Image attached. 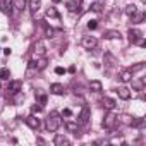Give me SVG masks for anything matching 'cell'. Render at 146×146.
Returning a JSON list of instances; mask_svg holds the SVG:
<instances>
[{"instance_id":"cell-1","label":"cell","mask_w":146,"mask_h":146,"mask_svg":"<svg viewBox=\"0 0 146 146\" xmlns=\"http://www.w3.org/2000/svg\"><path fill=\"white\" fill-rule=\"evenodd\" d=\"M58 125H60V117H58V113H57V112H52V113H50V117L46 119V131L55 132V131L58 129Z\"/></svg>"},{"instance_id":"cell-2","label":"cell","mask_w":146,"mask_h":146,"mask_svg":"<svg viewBox=\"0 0 146 146\" xmlns=\"http://www.w3.org/2000/svg\"><path fill=\"white\" fill-rule=\"evenodd\" d=\"M81 45H83V48H86V50H93V48H96L98 40H96L95 36H84V38L81 40Z\"/></svg>"},{"instance_id":"cell-3","label":"cell","mask_w":146,"mask_h":146,"mask_svg":"<svg viewBox=\"0 0 146 146\" xmlns=\"http://www.w3.org/2000/svg\"><path fill=\"white\" fill-rule=\"evenodd\" d=\"M115 124H117V115L112 113V110H110V113H107L105 119H103V127L105 129H112Z\"/></svg>"},{"instance_id":"cell-4","label":"cell","mask_w":146,"mask_h":146,"mask_svg":"<svg viewBox=\"0 0 146 146\" xmlns=\"http://www.w3.org/2000/svg\"><path fill=\"white\" fill-rule=\"evenodd\" d=\"M67 9L72 14L81 12V0H70V2H67Z\"/></svg>"},{"instance_id":"cell-5","label":"cell","mask_w":146,"mask_h":146,"mask_svg":"<svg viewBox=\"0 0 146 146\" xmlns=\"http://www.w3.org/2000/svg\"><path fill=\"white\" fill-rule=\"evenodd\" d=\"M21 86H23L21 81H11L9 86H7V93H9V95H14V93L21 91Z\"/></svg>"},{"instance_id":"cell-6","label":"cell","mask_w":146,"mask_h":146,"mask_svg":"<svg viewBox=\"0 0 146 146\" xmlns=\"http://www.w3.org/2000/svg\"><path fill=\"white\" fill-rule=\"evenodd\" d=\"M0 11L4 14H11L12 12V0H0Z\"/></svg>"},{"instance_id":"cell-7","label":"cell","mask_w":146,"mask_h":146,"mask_svg":"<svg viewBox=\"0 0 146 146\" xmlns=\"http://www.w3.org/2000/svg\"><path fill=\"white\" fill-rule=\"evenodd\" d=\"M45 52H46V48H45V43L40 40V41H36L35 43V57H43L45 55Z\"/></svg>"},{"instance_id":"cell-8","label":"cell","mask_w":146,"mask_h":146,"mask_svg":"<svg viewBox=\"0 0 146 146\" xmlns=\"http://www.w3.org/2000/svg\"><path fill=\"white\" fill-rule=\"evenodd\" d=\"M26 4H28V0H12V9L16 12H23L26 9Z\"/></svg>"},{"instance_id":"cell-9","label":"cell","mask_w":146,"mask_h":146,"mask_svg":"<svg viewBox=\"0 0 146 146\" xmlns=\"http://www.w3.org/2000/svg\"><path fill=\"white\" fill-rule=\"evenodd\" d=\"M26 124H28L31 129H35V131H36V129L40 127V119H38V117H35V115H29V117H26Z\"/></svg>"},{"instance_id":"cell-10","label":"cell","mask_w":146,"mask_h":146,"mask_svg":"<svg viewBox=\"0 0 146 146\" xmlns=\"http://www.w3.org/2000/svg\"><path fill=\"white\" fill-rule=\"evenodd\" d=\"M33 62H35V60H33ZM46 64H48V60L45 58V55H43V57H36L35 67H36V70H43V69L46 67Z\"/></svg>"},{"instance_id":"cell-11","label":"cell","mask_w":146,"mask_h":146,"mask_svg":"<svg viewBox=\"0 0 146 146\" xmlns=\"http://www.w3.org/2000/svg\"><path fill=\"white\" fill-rule=\"evenodd\" d=\"M40 7H41V0H29V11L33 16L40 11Z\"/></svg>"},{"instance_id":"cell-12","label":"cell","mask_w":146,"mask_h":146,"mask_svg":"<svg viewBox=\"0 0 146 146\" xmlns=\"http://www.w3.org/2000/svg\"><path fill=\"white\" fill-rule=\"evenodd\" d=\"M129 38H131L132 43H136L139 38H143V31H139V29H129Z\"/></svg>"},{"instance_id":"cell-13","label":"cell","mask_w":146,"mask_h":146,"mask_svg":"<svg viewBox=\"0 0 146 146\" xmlns=\"http://www.w3.org/2000/svg\"><path fill=\"white\" fill-rule=\"evenodd\" d=\"M102 105H103V108L108 110V112L115 108V102H113L112 98H103V100H102Z\"/></svg>"},{"instance_id":"cell-14","label":"cell","mask_w":146,"mask_h":146,"mask_svg":"<svg viewBox=\"0 0 146 146\" xmlns=\"http://www.w3.org/2000/svg\"><path fill=\"white\" fill-rule=\"evenodd\" d=\"M45 16H46V19H58V17H60V14L57 12V9H55V7H50V9H46Z\"/></svg>"},{"instance_id":"cell-15","label":"cell","mask_w":146,"mask_h":146,"mask_svg":"<svg viewBox=\"0 0 146 146\" xmlns=\"http://www.w3.org/2000/svg\"><path fill=\"white\" fill-rule=\"evenodd\" d=\"M117 95H119V98H122V100H129V98H131V91H129L127 88H124V86L117 90Z\"/></svg>"},{"instance_id":"cell-16","label":"cell","mask_w":146,"mask_h":146,"mask_svg":"<svg viewBox=\"0 0 146 146\" xmlns=\"http://www.w3.org/2000/svg\"><path fill=\"white\" fill-rule=\"evenodd\" d=\"M131 79H132V72H131L129 69L120 72V81H122V83H129Z\"/></svg>"},{"instance_id":"cell-17","label":"cell","mask_w":146,"mask_h":146,"mask_svg":"<svg viewBox=\"0 0 146 146\" xmlns=\"http://www.w3.org/2000/svg\"><path fill=\"white\" fill-rule=\"evenodd\" d=\"M50 93H53V95H62V93H64V86L58 84V83H55V84L50 86Z\"/></svg>"},{"instance_id":"cell-18","label":"cell","mask_w":146,"mask_h":146,"mask_svg":"<svg viewBox=\"0 0 146 146\" xmlns=\"http://www.w3.org/2000/svg\"><path fill=\"white\" fill-rule=\"evenodd\" d=\"M53 143H55L57 146H67V144H69V139L58 134V136H55V141H53Z\"/></svg>"},{"instance_id":"cell-19","label":"cell","mask_w":146,"mask_h":146,"mask_svg":"<svg viewBox=\"0 0 146 146\" xmlns=\"http://www.w3.org/2000/svg\"><path fill=\"white\" fill-rule=\"evenodd\" d=\"M65 127H67V131H70V132H76L78 134V122H72V120H67L65 122Z\"/></svg>"},{"instance_id":"cell-20","label":"cell","mask_w":146,"mask_h":146,"mask_svg":"<svg viewBox=\"0 0 146 146\" xmlns=\"http://www.w3.org/2000/svg\"><path fill=\"white\" fill-rule=\"evenodd\" d=\"M11 78V70L7 69V67H2V69H0V79H2V81H7Z\"/></svg>"},{"instance_id":"cell-21","label":"cell","mask_w":146,"mask_h":146,"mask_svg":"<svg viewBox=\"0 0 146 146\" xmlns=\"http://www.w3.org/2000/svg\"><path fill=\"white\" fill-rule=\"evenodd\" d=\"M105 38H108V40H115V38H120L122 35L119 33V31H105V35H103Z\"/></svg>"},{"instance_id":"cell-22","label":"cell","mask_w":146,"mask_h":146,"mask_svg":"<svg viewBox=\"0 0 146 146\" xmlns=\"http://www.w3.org/2000/svg\"><path fill=\"white\" fill-rule=\"evenodd\" d=\"M23 102H24V95H23V91L14 93V105H21Z\"/></svg>"},{"instance_id":"cell-23","label":"cell","mask_w":146,"mask_h":146,"mask_svg":"<svg viewBox=\"0 0 146 146\" xmlns=\"http://www.w3.org/2000/svg\"><path fill=\"white\" fill-rule=\"evenodd\" d=\"M88 120H90V108H88V107H84V108H83V112H81V122H83V124H86Z\"/></svg>"},{"instance_id":"cell-24","label":"cell","mask_w":146,"mask_h":146,"mask_svg":"<svg viewBox=\"0 0 146 146\" xmlns=\"http://www.w3.org/2000/svg\"><path fill=\"white\" fill-rule=\"evenodd\" d=\"M117 122H119V124H125V125H131L132 119H131L129 115H120V117H117Z\"/></svg>"},{"instance_id":"cell-25","label":"cell","mask_w":146,"mask_h":146,"mask_svg":"<svg viewBox=\"0 0 146 146\" xmlns=\"http://www.w3.org/2000/svg\"><path fill=\"white\" fill-rule=\"evenodd\" d=\"M90 88L98 93V91H102V83H100V81H91V83H90Z\"/></svg>"},{"instance_id":"cell-26","label":"cell","mask_w":146,"mask_h":146,"mask_svg":"<svg viewBox=\"0 0 146 146\" xmlns=\"http://www.w3.org/2000/svg\"><path fill=\"white\" fill-rule=\"evenodd\" d=\"M36 96H38V102H40V105H45V103H46V95H43L40 90L36 91Z\"/></svg>"},{"instance_id":"cell-27","label":"cell","mask_w":146,"mask_h":146,"mask_svg":"<svg viewBox=\"0 0 146 146\" xmlns=\"http://www.w3.org/2000/svg\"><path fill=\"white\" fill-rule=\"evenodd\" d=\"M131 17H132V23H141L144 16H143V14H137V11H136V12H134V14H132Z\"/></svg>"},{"instance_id":"cell-28","label":"cell","mask_w":146,"mask_h":146,"mask_svg":"<svg viewBox=\"0 0 146 146\" xmlns=\"http://www.w3.org/2000/svg\"><path fill=\"white\" fill-rule=\"evenodd\" d=\"M136 11H137V7H136L134 4H132V5H127V7H125V14H129V16H132V14H134Z\"/></svg>"},{"instance_id":"cell-29","label":"cell","mask_w":146,"mask_h":146,"mask_svg":"<svg viewBox=\"0 0 146 146\" xmlns=\"http://www.w3.org/2000/svg\"><path fill=\"white\" fill-rule=\"evenodd\" d=\"M143 69H144V64H137V65H132L129 70H131L132 74H134V72H137V70H143Z\"/></svg>"},{"instance_id":"cell-30","label":"cell","mask_w":146,"mask_h":146,"mask_svg":"<svg viewBox=\"0 0 146 146\" xmlns=\"http://www.w3.org/2000/svg\"><path fill=\"white\" fill-rule=\"evenodd\" d=\"M91 11H95V12H100V11H102V4H100V2L93 4V5H91Z\"/></svg>"},{"instance_id":"cell-31","label":"cell","mask_w":146,"mask_h":146,"mask_svg":"<svg viewBox=\"0 0 146 146\" xmlns=\"http://www.w3.org/2000/svg\"><path fill=\"white\" fill-rule=\"evenodd\" d=\"M88 28H90V29H96V28H98V21H95V19L90 21V23H88Z\"/></svg>"},{"instance_id":"cell-32","label":"cell","mask_w":146,"mask_h":146,"mask_svg":"<svg viewBox=\"0 0 146 146\" xmlns=\"http://www.w3.org/2000/svg\"><path fill=\"white\" fill-rule=\"evenodd\" d=\"M62 115H64V117H72V110H70V108H64V110H62Z\"/></svg>"},{"instance_id":"cell-33","label":"cell","mask_w":146,"mask_h":146,"mask_svg":"<svg viewBox=\"0 0 146 146\" xmlns=\"http://www.w3.org/2000/svg\"><path fill=\"white\" fill-rule=\"evenodd\" d=\"M55 74H58V76L65 74V69H64V67H55Z\"/></svg>"},{"instance_id":"cell-34","label":"cell","mask_w":146,"mask_h":146,"mask_svg":"<svg viewBox=\"0 0 146 146\" xmlns=\"http://www.w3.org/2000/svg\"><path fill=\"white\" fill-rule=\"evenodd\" d=\"M31 112H33V113H36V112H41V105H40V103H36V105H33V108H31Z\"/></svg>"},{"instance_id":"cell-35","label":"cell","mask_w":146,"mask_h":146,"mask_svg":"<svg viewBox=\"0 0 146 146\" xmlns=\"http://www.w3.org/2000/svg\"><path fill=\"white\" fill-rule=\"evenodd\" d=\"M134 88L141 91V90H143V83H134Z\"/></svg>"},{"instance_id":"cell-36","label":"cell","mask_w":146,"mask_h":146,"mask_svg":"<svg viewBox=\"0 0 146 146\" xmlns=\"http://www.w3.org/2000/svg\"><path fill=\"white\" fill-rule=\"evenodd\" d=\"M4 53H5V55H11V53H12V50H11V48H4Z\"/></svg>"},{"instance_id":"cell-37","label":"cell","mask_w":146,"mask_h":146,"mask_svg":"<svg viewBox=\"0 0 146 146\" xmlns=\"http://www.w3.org/2000/svg\"><path fill=\"white\" fill-rule=\"evenodd\" d=\"M53 2H55V4H57V2H60V0H53Z\"/></svg>"}]
</instances>
